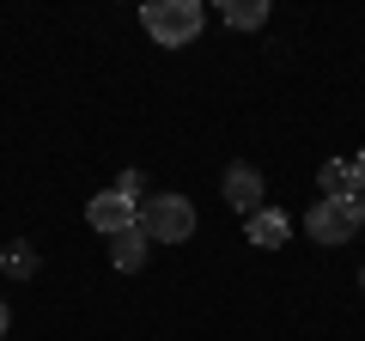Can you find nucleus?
Masks as SVG:
<instances>
[{"instance_id": "f257e3e1", "label": "nucleus", "mask_w": 365, "mask_h": 341, "mask_svg": "<svg viewBox=\"0 0 365 341\" xmlns=\"http://www.w3.org/2000/svg\"><path fill=\"white\" fill-rule=\"evenodd\" d=\"M140 25L158 49H182V43H195L201 25H207V6L201 0H146L140 6Z\"/></svg>"}, {"instance_id": "f03ea898", "label": "nucleus", "mask_w": 365, "mask_h": 341, "mask_svg": "<svg viewBox=\"0 0 365 341\" xmlns=\"http://www.w3.org/2000/svg\"><path fill=\"white\" fill-rule=\"evenodd\" d=\"M140 232L153 238V244H182V238L195 232V208H189V195H146Z\"/></svg>"}, {"instance_id": "7ed1b4c3", "label": "nucleus", "mask_w": 365, "mask_h": 341, "mask_svg": "<svg viewBox=\"0 0 365 341\" xmlns=\"http://www.w3.org/2000/svg\"><path fill=\"white\" fill-rule=\"evenodd\" d=\"M86 225H91V232H104V238H122V232L140 225V208H134L128 195H116V189H104V195L86 201Z\"/></svg>"}, {"instance_id": "20e7f679", "label": "nucleus", "mask_w": 365, "mask_h": 341, "mask_svg": "<svg viewBox=\"0 0 365 341\" xmlns=\"http://www.w3.org/2000/svg\"><path fill=\"white\" fill-rule=\"evenodd\" d=\"M304 232H311V244H347L353 232H359V213L353 208H341V201H317L311 213H304Z\"/></svg>"}, {"instance_id": "39448f33", "label": "nucleus", "mask_w": 365, "mask_h": 341, "mask_svg": "<svg viewBox=\"0 0 365 341\" xmlns=\"http://www.w3.org/2000/svg\"><path fill=\"white\" fill-rule=\"evenodd\" d=\"M262 195H268V189H262V170L256 165H225V201H232L237 213H262Z\"/></svg>"}, {"instance_id": "423d86ee", "label": "nucleus", "mask_w": 365, "mask_h": 341, "mask_svg": "<svg viewBox=\"0 0 365 341\" xmlns=\"http://www.w3.org/2000/svg\"><path fill=\"white\" fill-rule=\"evenodd\" d=\"M287 232H292V220L280 208H262V213H250V220H244V238L256 250H280V244H287Z\"/></svg>"}, {"instance_id": "0eeeda50", "label": "nucleus", "mask_w": 365, "mask_h": 341, "mask_svg": "<svg viewBox=\"0 0 365 341\" xmlns=\"http://www.w3.org/2000/svg\"><path fill=\"white\" fill-rule=\"evenodd\" d=\"M146 256H153V238L134 225V232H122V238H110V263L116 268H146Z\"/></svg>"}, {"instance_id": "6e6552de", "label": "nucleus", "mask_w": 365, "mask_h": 341, "mask_svg": "<svg viewBox=\"0 0 365 341\" xmlns=\"http://www.w3.org/2000/svg\"><path fill=\"white\" fill-rule=\"evenodd\" d=\"M225 25H232V31L268 25V0H225Z\"/></svg>"}, {"instance_id": "1a4fd4ad", "label": "nucleus", "mask_w": 365, "mask_h": 341, "mask_svg": "<svg viewBox=\"0 0 365 341\" xmlns=\"http://www.w3.org/2000/svg\"><path fill=\"white\" fill-rule=\"evenodd\" d=\"M116 195L140 201V195H146V177H140V170H122V177H116Z\"/></svg>"}, {"instance_id": "9d476101", "label": "nucleus", "mask_w": 365, "mask_h": 341, "mask_svg": "<svg viewBox=\"0 0 365 341\" xmlns=\"http://www.w3.org/2000/svg\"><path fill=\"white\" fill-rule=\"evenodd\" d=\"M6 268L25 280V275H37V256H31V250H13V256H6Z\"/></svg>"}, {"instance_id": "9b49d317", "label": "nucleus", "mask_w": 365, "mask_h": 341, "mask_svg": "<svg viewBox=\"0 0 365 341\" xmlns=\"http://www.w3.org/2000/svg\"><path fill=\"white\" fill-rule=\"evenodd\" d=\"M6 329H13V311H6V299H0V335H6Z\"/></svg>"}, {"instance_id": "f8f14e48", "label": "nucleus", "mask_w": 365, "mask_h": 341, "mask_svg": "<svg viewBox=\"0 0 365 341\" xmlns=\"http://www.w3.org/2000/svg\"><path fill=\"white\" fill-rule=\"evenodd\" d=\"M347 165H353V177H359V183H365V153H359V158H347Z\"/></svg>"}, {"instance_id": "ddd939ff", "label": "nucleus", "mask_w": 365, "mask_h": 341, "mask_svg": "<svg viewBox=\"0 0 365 341\" xmlns=\"http://www.w3.org/2000/svg\"><path fill=\"white\" fill-rule=\"evenodd\" d=\"M359 287H365V268H359Z\"/></svg>"}, {"instance_id": "4468645a", "label": "nucleus", "mask_w": 365, "mask_h": 341, "mask_svg": "<svg viewBox=\"0 0 365 341\" xmlns=\"http://www.w3.org/2000/svg\"><path fill=\"white\" fill-rule=\"evenodd\" d=\"M359 225H365V208H359Z\"/></svg>"}]
</instances>
